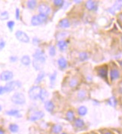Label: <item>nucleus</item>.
Here are the masks:
<instances>
[{"instance_id": "f257e3e1", "label": "nucleus", "mask_w": 122, "mask_h": 134, "mask_svg": "<svg viewBox=\"0 0 122 134\" xmlns=\"http://www.w3.org/2000/svg\"><path fill=\"white\" fill-rule=\"evenodd\" d=\"M22 86V84L20 81H12L8 83H7L6 85L5 86V93H9L13 91H16L19 88H20Z\"/></svg>"}, {"instance_id": "f03ea898", "label": "nucleus", "mask_w": 122, "mask_h": 134, "mask_svg": "<svg viewBox=\"0 0 122 134\" xmlns=\"http://www.w3.org/2000/svg\"><path fill=\"white\" fill-rule=\"evenodd\" d=\"M42 88L39 86H33L29 91V97L32 100H36L39 98Z\"/></svg>"}, {"instance_id": "7ed1b4c3", "label": "nucleus", "mask_w": 122, "mask_h": 134, "mask_svg": "<svg viewBox=\"0 0 122 134\" xmlns=\"http://www.w3.org/2000/svg\"><path fill=\"white\" fill-rule=\"evenodd\" d=\"M12 101L16 105H24L26 103V98L22 93H15L12 97Z\"/></svg>"}, {"instance_id": "20e7f679", "label": "nucleus", "mask_w": 122, "mask_h": 134, "mask_svg": "<svg viewBox=\"0 0 122 134\" xmlns=\"http://www.w3.org/2000/svg\"><path fill=\"white\" fill-rule=\"evenodd\" d=\"M15 36L17 38V39L24 43H28L30 42V38L27 36V34L23 32V31L18 30L15 33Z\"/></svg>"}, {"instance_id": "39448f33", "label": "nucleus", "mask_w": 122, "mask_h": 134, "mask_svg": "<svg viewBox=\"0 0 122 134\" xmlns=\"http://www.w3.org/2000/svg\"><path fill=\"white\" fill-rule=\"evenodd\" d=\"M33 58H34V60L36 61H40L42 63H45V60H46V57L45 55V53L44 51L40 50V49H38L36 51V52L33 54Z\"/></svg>"}, {"instance_id": "423d86ee", "label": "nucleus", "mask_w": 122, "mask_h": 134, "mask_svg": "<svg viewBox=\"0 0 122 134\" xmlns=\"http://www.w3.org/2000/svg\"><path fill=\"white\" fill-rule=\"evenodd\" d=\"M14 74L11 71H3L0 74V80L2 81H8L12 79Z\"/></svg>"}, {"instance_id": "0eeeda50", "label": "nucleus", "mask_w": 122, "mask_h": 134, "mask_svg": "<svg viewBox=\"0 0 122 134\" xmlns=\"http://www.w3.org/2000/svg\"><path fill=\"white\" fill-rule=\"evenodd\" d=\"M44 116H45V113L43 111H35L32 115H31L29 120L32 122L37 121L43 118Z\"/></svg>"}, {"instance_id": "6e6552de", "label": "nucleus", "mask_w": 122, "mask_h": 134, "mask_svg": "<svg viewBox=\"0 0 122 134\" xmlns=\"http://www.w3.org/2000/svg\"><path fill=\"white\" fill-rule=\"evenodd\" d=\"M98 75L104 79H107L108 75V67L107 66H103L98 69Z\"/></svg>"}, {"instance_id": "1a4fd4ad", "label": "nucleus", "mask_w": 122, "mask_h": 134, "mask_svg": "<svg viewBox=\"0 0 122 134\" xmlns=\"http://www.w3.org/2000/svg\"><path fill=\"white\" fill-rule=\"evenodd\" d=\"M38 12L40 14H43L45 15H48L50 12H51V8L48 5H45V4H42L38 6Z\"/></svg>"}, {"instance_id": "9d476101", "label": "nucleus", "mask_w": 122, "mask_h": 134, "mask_svg": "<svg viewBox=\"0 0 122 134\" xmlns=\"http://www.w3.org/2000/svg\"><path fill=\"white\" fill-rule=\"evenodd\" d=\"M85 6L86 8H87V9L89 10V11L97 10V3H96V2H94V1H87V2H86Z\"/></svg>"}, {"instance_id": "9b49d317", "label": "nucleus", "mask_w": 122, "mask_h": 134, "mask_svg": "<svg viewBox=\"0 0 122 134\" xmlns=\"http://www.w3.org/2000/svg\"><path fill=\"white\" fill-rule=\"evenodd\" d=\"M120 76V73H119V71L116 69H113L111 70L110 72V78L112 81H115V80L118 79Z\"/></svg>"}, {"instance_id": "f8f14e48", "label": "nucleus", "mask_w": 122, "mask_h": 134, "mask_svg": "<svg viewBox=\"0 0 122 134\" xmlns=\"http://www.w3.org/2000/svg\"><path fill=\"white\" fill-rule=\"evenodd\" d=\"M45 109L48 112H52L54 109V105L52 101H47L45 103Z\"/></svg>"}, {"instance_id": "ddd939ff", "label": "nucleus", "mask_w": 122, "mask_h": 134, "mask_svg": "<svg viewBox=\"0 0 122 134\" xmlns=\"http://www.w3.org/2000/svg\"><path fill=\"white\" fill-rule=\"evenodd\" d=\"M57 63H58V66H59L60 68L62 69H66V66H67V60H66L64 57H60V58L57 60Z\"/></svg>"}, {"instance_id": "4468645a", "label": "nucleus", "mask_w": 122, "mask_h": 134, "mask_svg": "<svg viewBox=\"0 0 122 134\" xmlns=\"http://www.w3.org/2000/svg\"><path fill=\"white\" fill-rule=\"evenodd\" d=\"M5 114L9 116H14L17 118H20L21 115L20 114V111L17 109H12V110H8L5 112Z\"/></svg>"}, {"instance_id": "2eb2a0df", "label": "nucleus", "mask_w": 122, "mask_h": 134, "mask_svg": "<svg viewBox=\"0 0 122 134\" xmlns=\"http://www.w3.org/2000/svg\"><path fill=\"white\" fill-rule=\"evenodd\" d=\"M121 7H122V1H117L115 3L114 6L112 7V8L110 9L109 11L112 13H114L115 11H118V10H120Z\"/></svg>"}, {"instance_id": "dca6fc26", "label": "nucleus", "mask_w": 122, "mask_h": 134, "mask_svg": "<svg viewBox=\"0 0 122 134\" xmlns=\"http://www.w3.org/2000/svg\"><path fill=\"white\" fill-rule=\"evenodd\" d=\"M69 26H70V23L69 20L66 18L62 19L59 23V26L61 28H69Z\"/></svg>"}, {"instance_id": "f3484780", "label": "nucleus", "mask_w": 122, "mask_h": 134, "mask_svg": "<svg viewBox=\"0 0 122 134\" xmlns=\"http://www.w3.org/2000/svg\"><path fill=\"white\" fill-rule=\"evenodd\" d=\"M68 44L66 41H63V40H61V41H59L58 43H57V47L59 48L60 51H65L66 48H67Z\"/></svg>"}, {"instance_id": "a211bd4d", "label": "nucleus", "mask_w": 122, "mask_h": 134, "mask_svg": "<svg viewBox=\"0 0 122 134\" xmlns=\"http://www.w3.org/2000/svg\"><path fill=\"white\" fill-rule=\"evenodd\" d=\"M20 61H21V63H22L23 65H24V66H29L31 63L30 57L28 55H24V56H23L22 58H21V60H20Z\"/></svg>"}, {"instance_id": "6ab92c4d", "label": "nucleus", "mask_w": 122, "mask_h": 134, "mask_svg": "<svg viewBox=\"0 0 122 134\" xmlns=\"http://www.w3.org/2000/svg\"><path fill=\"white\" fill-rule=\"evenodd\" d=\"M8 130L11 133H16L19 131V126L16 124H11L8 126Z\"/></svg>"}, {"instance_id": "aec40b11", "label": "nucleus", "mask_w": 122, "mask_h": 134, "mask_svg": "<svg viewBox=\"0 0 122 134\" xmlns=\"http://www.w3.org/2000/svg\"><path fill=\"white\" fill-rule=\"evenodd\" d=\"M44 64H45L44 63H42L40 61L36 60H34L33 63H32V65H33L34 68L36 69V70H40V69H42L43 66H44Z\"/></svg>"}, {"instance_id": "412c9836", "label": "nucleus", "mask_w": 122, "mask_h": 134, "mask_svg": "<svg viewBox=\"0 0 122 134\" xmlns=\"http://www.w3.org/2000/svg\"><path fill=\"white\" fill-rule=\"evenodd\" d=\"M48 97V91L46 90H45V89H42L41 93H40V95H39V99L42 102H44L47 99Z\"/></svg>"}, {"instance_id": "4be33fe9", "label": "nucleus", "mask_w": 122, "mask_h": 134, "mask_svg": "<svg viewBox=\"0 0 122 134\" xmlns=\"http://www.w3.org/2000/svg\"><path fill=\"white\" fill-rule=\"evenodd\" d=\"M75 126L77 128H81L85 126V122L82 119H80V118H77L75 120V123H74Z\"/></svg>"}, {"instance_id": "5701e85b", "label": "nucleus", "mask_w": 122, "mask_h": 134, "mask_svg": "<svg viewBox=\"0 0 122 134\" xmlns=\"http://www.w3.org/2000/svg\"><path fill=\"white\" fill-rule=\"evenodd\" d=\"M63 130V127H61L60 125L59 124H55L52 127V132L55 134H59L60 133V132Z\"/></svg>"}, {"instance_id": "b1692460", "label": "nucleus", "mask_w": 122, "mask_h": 134, "mask_svg": "<svg viewBox=\"0 0 122 134\" xmlns=\"http://www.w3.org/2000/svg\"><path fill=\"white\" fill-rule=\"evenodd\" d=\"M78 85H79V80H78L77 78H73L72 79L70 80V81L69 83V85L72 88H74V87H77Z\"/></svg>"}, {"instance_id": "393cba45", "label": "nucleus", "mask_w": 122, "mask_h": 134, "mask_svg": "<svg viewBox=\"0 0 122 134\" xmlns=\"http://www.w3.org/2000/svg\"><path fill=\"white\" fill-rule=\"evenodd\" d=\"M78 113L80 116H85L87 113V109L85 106H80L78 109Z\"/></svg>"}, {"instance_id": "a878e982", "label": "nucleus", "mask_w": 122, "mask_h": 134, "mask_svg": "<svg viewBox=\"0 0 122 134\" xmlns=\"http://www.w3.org/2000/svg\"><path fill=\"white\" fill-rule=\"evenodd\" d=\"M31 24L32 26H38V25L42 24L39 21V20L38 18V16L37 15H35L33 16L32 19H31Z\"/></svg>"}, {"instance_id": "bb28decb", "label": "nucleus", "mask_w": 122, "mask_h": 134, "mask_svg": "<svg viewBox=\"0 0 122 134\" xmlns=\"http://www.w3.org/2000/svg\"><path fill=\"white\" fill-rule=\"evenodd\" d=\"M66 116V119H67L69 121H74V119H75V115H74V112L72 110L68 111Z\"/></svg>"}, {"instance_id": "cd10ccee", "label": "nucleus", "mask_w": 122, "mask_h": 134, "mask_svg": "<svg viewBox=\"0 0 122 134\" xmlns=\"http://www.w3.org/2000/svg\"><path fill=\"white\" fill-rule=\"evenodd\" d=\"M37 16H38V18L40 23L42 24L43 23H45V22H46L48 20V15H45V14H39Z\"/></svg>"}, {"instance_id": "c85d7f7f", "label": "nucleus", "mask_w": 122, "mask_h": 134, "mask_svg": "<svg viewBox=\"0 0 122 134\" xmlns=\"http://www.w3.org/2000/svg\"><path fill=\"white\" fill-rule=\"evenodd\" d=\"M37 5V2L36 0H30L27 2V7L30 9H34Z\"/></svg>"}, {"instance_id": "c756f323", "label": "nucleus", "mask_w": 122, "mask_h": 134, "mask_svg": "<svg viewBox=\"0 0 122 134\" xmlns=\"http://www.w3.org/2000/svg\"><path fill=\"white\" fill-rule=\"evenodd\" d=\"M45 77V72H43V71L40 72V73L38 75L36 79V83H39V82H41Z\"/></svg>"}, {"instance_id": "7c9ffc66", "label": "nucleus", "mask_w": 122, "mask_h": 134, "mask_svg": "<svg viewBox=\"0 0 122 134\" xmlns=\"http://www.w3.org/2000/svg\"><path fill=\"white\" fill-rule=\"evenodd\" d=\"M79 60L81 61H85L87 60L89 57H88L87 53H86V52H81L79 55Z\"/></svg>"}, {"instance_id": "2f4dec72", "label": "nucleus", "mask_w": 122, "mask_h": 134, "mask_svg": "<svg viewBox=\"0 0 122 134\" xmlns=\"http://www.w3.org/2000/svg\"><path fill=\"white\" fill-rule=\"evenodd\" d=\"M9 18V14L8 12H3L1 13V14H0V19L2 20H8Z\"/></svg>"}, {"instance_id": "473e14b6", "label": "nucleus", "mask_w": 122, "mask_h": 134, "mask_svg": "<svg viewBox=\"0 0 122 134\" xmlns=\"http://www.w3.org/2000/svg\"><path fill=\"white\" fill-rule=\"evenodd\" d=\"M108 103H109V104L111 106L115 107V106H116V105H117V99H115V97H111L109 99Z\"/></svg>"}, {"instance_id": "72a5a7b5", "label": "nucleus", "mask_w": 122, "mask_h": 134, "mask_svg": "<svg viewBox=\"0 0 122 134\" xmlns=\"http://www.w3.org/2000/svg\"><path fill=\"white\" fill-rule=\"evenodd\" d=\"M53 2H54V5L57 7H61L64 4L63 0H54Z\"/></svg>"}, {"instance_id": "f704fd0d", "label": "nucleus", "mask_w": 122, "mask_h": 134, "mask_svg": "<svg viewBox=\"0 0 122 134\" xmlns=\"http://www.w3.org/2000/svg\"><path fill=\"white\" fill-rule=\"evenodd\" d=\"M49 54L51 57H54L56 54V49H55L54 46H51L49 48Z\"/></svg>"}, {"instance_id": "c9c22d12", "label": "nucleus", "mask_w": 122, "mask_h": 134, "mask_svg": "<svg viewBox=\"0 0 122 134\" xmlns=\"http://www.w3.org/2000/svg\"><path fill=\"white\" fill-rule=\"evenodd\" d=\"M14 24H15L14 21H13V20H9V21L7 23V26H8V28L10 30H12L14 26Z\"/></svg>"}, {"instance_id": "e433bc0d", "label": "nucleus", "mask_w": 122, "mask_h": 134, "mask_svg": "<svg viewBox=\"0 0 122 134\" xmlns=\"http://www.w3.org/2000/svg\"><path fill=\"white\" fill-rule=\"evenodd\" d=\"M57 78V72H54V74H51L50 75V81H51V84H54Z\"/></svg>"}, {"instance_id": "4c0bfd02", "label": "nucleus", "mask_w": 122, "mask_h": 134, "mask_svg": "<svg viewBox=\"0 0 122 134\" xmlns=\"http://www.w3.org/2000/svg\"><path fill=\"white\" fill-rule=\"evenodd\" d=\"M78 97L79 99H84V98L86 97V92L85 91H81L79 93V95Z\"/></svg>"}, {"instance_id": "58836bf2", "label": "nucleus", "mask_w": 122, "mask_h": 134, "mask_svg": "<svg viewBox=\"0 0 122 134\" xmlns=\"http://www.w3.org/2000/svg\"><path fill=\"white\" fill-rule=\"evenodd\" d=\"M15 18L17 20L20 19V10L19 8H16V11H15Z\"/></svg>"}, {"instance_id": "ea45409f", "label": "nucleus", "mask_w": 122, "mask_h": 134, "mask_svg": "<svg viewBox=\"0 0 122 134\" xmlns=\"http://www.w3.org/2000/svg\"><path fill=\"white\" fill-rule=\"evenodd\" d=\"M5 46V42L2 39H0V49H2Z\"/></svg>"}, {"instance_id": "a19ab883", "label": "nucleus", "mask_w": 122, "mask_h": 134, "mask_svg": "<svg viewBox=\"0 0 122 134\" xmlns=\"http://www.w3.org/2000/svg\"><path fill=\"white\" fill-rule=\"evenodd\" d=\"M17 60H18V57L16 56H12V57H10V61L11 62L14 63V62H16Z\"/></svg>"}, {"instance_id": "79ce46f5", "label": "nucleus", "mask_w": 122, "mask_h": 134, "mask_svg": "<svg viewBox=\"0 0 122 134\" xmlns=\"http://www.w3.org/2000/svg\"><path fill=\"white\" fill-rule=\"evenodd\" d=\"M5 93V87L3 86H0V95H2L3 93Z\"/></svg>"}, {"instance_id": "37998d69", "label": "nucleus", "mask_w": 122, "mask_h": 134, "mask_svg": "<svg viewBox=\"0 0 122 134\" xmlns=\"http://www.w3.org/2000/svg\"><path fill=\"white\" fill-rule=\"evenodd\" d=\"M32 42L34 44H37L39 42V40L37 38H33V40H32Z\"/></svg>"}, {"instance_id": "c03bdc74", "label": "nucleus", "mask_w": 122, "mask_h": 134, "mask_svg": "<svg viewBox=\"0 0 122 134\" xmlns=\"http://www.w3.org/2000/svg\"><path fill=\"white\" fill-rule=\"evenodd\" d=\"M0 134H5L4 130H3L2 129H1V128H0Z\"/></svg>"}, {"instance_id": "a18cd8bd", "label": "nucleus", "mask_w": 122, "mask_h": 134, "mask_svg": "<svg viewBox=\"0 0 122 134\" xmlns=\"http://www.w3.org/2000/svg\"><path fill=\"white\" fill-rule=\"evenodd\" d=\"M104 134H112V133H110V132H106V133H105Z\"/></svg>"}, {"instance_id": "49530a36", "label": "nucleus", "mask_w": 122, "mask_h": 134, "mask_svg": "<svg viewBox=\"0 0 122 134\" xmlns=\"http://www.w3.org/2000/svg\"><path fill=\"white\" fill-rule=\"evenodd\" d=\"M75 2L76 3H80V2H81V1H75Z\"/></svg>"}, {"instance_id": "de8ad7c7", "label": "nucleus", "mask_w": 122, "mask_h": 134, "mask_svg": "<svg viewBox=\"0 0 122 134\" xmlns=\"http://www.w3.org/2000/svg\"><path fill=\"white\" fill-rule=\"evenodd\" d=\"M2 111V106L0 105V111Z\"/></svg>"}, {"instance_id": "09e8293b", "label": "nucleus", "mask_w": 122, "mask_h": 134, "mask_svg": "<svg viewBox=\"0 0 122 134\" xmlns=\"http://www.w3.org/2000/svg\"><path fill=\"white\" fill-rule=\"evenodd\" d=\"M61 134H66V133H61Z\"/></svg>"}, {"instance_id": "8fccbe9b", "label": "nucleus", "mask_w": 122, "mask_h": 134, "mask_svg": "<svg viewBox=\"0 0 122 134\" xmlns=\"http://www.w3.org/2000/svg\"><path fill=\"white\" fill-rule=\"evenodd\" d=\"M121 41H122V38H121Z\"/></svg>"}]
</instances>
